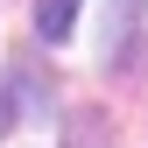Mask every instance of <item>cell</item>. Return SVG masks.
<instances>
[{"mask_svg": "<svg viewBox=\"0 0 148 148\" xmlns=\"http://www.w3.org/2000/svg\"><path fill=\"white\" fill-rule=\"evenodd\" d=\"M127 42H134V14H127V0H99V64L120 71V64H127Z\"/></svg>", "mask_w": 148, "mask_h": 148, "instance_id": "cell-1", "label": "cell"}, {"mask_svg": "<svg viewBox=\"0 0 148 148\" xmlns=\"http://www.w3.org/2000/svg\"><path fill=\"white\" fill-rule=\"evenodd\" d=\"M78 28V0H35V35L42 42H64Z\"/></svg>", "mask_w": 148, "mask_h": 148, "instance_id": "cell-2", "label": "cell"}, {"mask_svg": "<svg viewBox=\"0 0 148 148\" xmlns=\"http://www.w3.org/2000/svg\"><path fill=\"white\" fill-rule=\"evenodd\" d=\"M28 92V78H0V134L14 127V99Z\"/></svg>", "mask_w": 148, "mask_h": 148, "instance_id": "cell-3", "label": "cell"}, {"mask_svg": "<svg viewBox=\"0 0 148 148\" xmlns=\"http://www.w3.org/2000/svg\"><path fill=\"white\" fill-rule=\"evenodd\" d=\"M141 7H148V0H141Z\"/></svg>", "mask_w": 148, "mask_h": 148, "instance_id": "cell-4", "label": "cell"}]
</instances>
